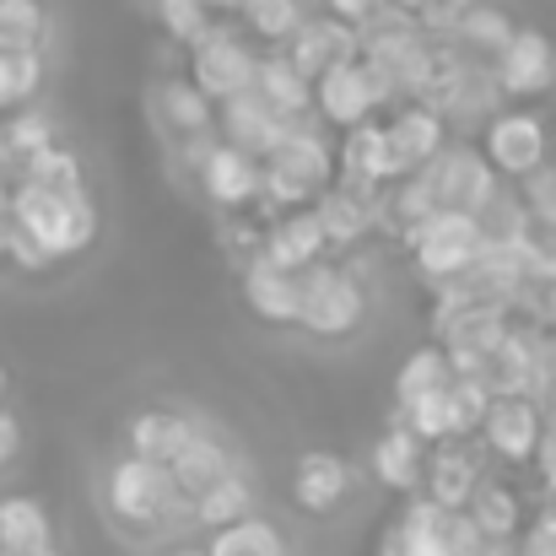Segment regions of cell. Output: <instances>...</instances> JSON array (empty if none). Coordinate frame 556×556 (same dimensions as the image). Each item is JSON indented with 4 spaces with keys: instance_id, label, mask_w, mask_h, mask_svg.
<instances>
[{
    "instance_id": "cell-32",
    "label": "cell",
    "mask_w": 556,
    "mask_h": 556,
    "mask_svg": "<svg viewBox=\"0 0 556 556\" xmlns=\"http://www.w3.org/2000/svg\"><path fill=\"white\" fill-rule=\"evenodd\" d=\"M448 378H454V368H448V352H443L438 341L416 346V352L394 368V410L410 405V400H421V394H432V389H443Z\"/></svg>"
},
{
    "instance_id": "cell-34",
    "label": "cell",
    "mask_w": 556,
    "mask_h": 556,
    "mask_svg": "<svg viewBox=\"0 0 556 556\" xmlns=\"http://www.w3.org/2000/svg\"><path fill=\"white\" fill-rule=\"evenodd\" d=\"M243 11V22H249V33L260 38V43H270V49H281L298 27H303V0H243L238 5Z\"/></svg>"
},
{
    "instance_id": "cell-48",
    "label": "cell",
    "mask_w": 556,
    "mask_h": 556,
    "mask_svg": "<svg viewBox=\"0 0 556 556\" xmlns=\"http://www.w3.org/2000/svg\"><path fill=\"white\" fill-rule=\"evenodd\" d=\"M552 389H556V346H552Z\"/></svg>"
},
{
    "instance_id": "cell-5",
    "label": "cell",
    "mask_w": 556,
    "mask_h": 556,
    "mask_svg": "<svg viewBox=\"0 0 556 556\" xmlns=\"http://www.w3.org/2000/svg\"><path fill=\"white\" fill-rule=\"evenodd\" d=\"M400 238H405V249H410L416 276H427L432 287L459 281V276L481 260V249H486L481 222H476L470 211H443V205H438L432 216H421L416 227H405Z\"/></svg>"
},
{
    "instance_id": "cell-13",
    "label": "cell",
    "mask_w": 556,
    "mask_h": 556,
    "mask_svg": "<svg viewBox=\"0 0 556 556\" xmlns=\"http://www.w3.org/2000/svg\"><path fill=\"white\" fill-rule=\"evenodd\" d=\"M481 476H486L481 443H476V438H443V443L427 448V459H421V486H416V492L432 497L438 508H465L470 492L481 486Z\"/></svg>"
},
{
    "instance_id": "cell-40",
    "label": "cell",
    "mask_w": 556,
    "mask_h": 556,
    "mask_svg": "<svg viewBox=\"0 0 556 556\" xmlns=\"http://www.w3.org/2000/svg\"><path fill=\"white\" fill-rule=\"evenodd\" d=\"M157 22H163V33H174L179 43H194V38L211 27V11H205V0H157Z\"/></svg>"
},
{
    "instance_id": "cell-12",
    "label": "cell",
    "mask_w": 556,
    "mask_h": 556,
    "mask_svg": "<svg viewBox=\"0 0 556 556\" xmlns=\"http://www.w3.org/2000/svg\"><path fill=\"white\" fill-rule=\"evenodd\" d=\"M492 76H497V92L514 98V103L546 98L556 87V43L535 27H514V38L492 60Z\"/></svg>"
},
{
    "instance_id": "cell-2",
    "label": "cell",
    "mask_w": 556,
    "mask_h": 556,
    "mask_svg": "<svg viewBox=\"0 0 556 556\" xmlns=\"http://www.w3.org/2000/svg\"><path fill=\"white\" fill-rule=\"evenodd\" d=\"M378 556H514L508 546L486 541L465 508H438L432 497L410 492L394 525H383Z\"/></svg>"
},
{
    "instance_id": "cell-29",
    "label": "cell",
    "mask_w": 556,
    "mask_h": 556,
    "mask_svg": "<svg viewBox=\"0 0 556 556\" xmlns=\"http://www.w3.org/2000/svg\"><path fill=\"white\" fill-rule=\"evenodd\" d=\"M205 556H287V535H281L270 519L243 514V519H232V525L211 530Z\"/></svg>"
},
{
    "instance_id": "cell-19",
    "label": "cell",
    "mask_w": 556,
    "mask_h": 556,
    "mask_svg": "<svg viewBox=\"0 0 556 556\" xmlns=\"http://www.w3.org/2000/svg\"><path fill=\"white\" fill-rule=\"evenodd\" d=\"M216 141H227V147H238V152H249L254 163L281 141V130L292 125V119H281V114H270L254 92H238V98H227V103H216Z\"/></svg>"
},
{
    "instance_id": "cell-38",
    "label": "cell",
    "mask_w": 556,
    "mask_h": 556,
    "mask_svg": "<svg viewBox=\"0 0 556 556\" xmlns=\"http://www.w3.org/2000/svg\"><path fill=\"white\" fill-rule=\"evenodd\" d=\"M525 185V216H530V227H556V163H541L530 179H519Z\"/></svg>"
},
{
    "instance_id": "cell-46",
    "label": "cell",
    "mask_w": 556,
    "mask_h": 556,
    "mask_svg": "<svg viewBox=\"0 0 556 556\" xmlns=\"http://www.w3.org/2000/svg\"><path fill=\"white\" fill-rule=\"evenodd\" d=\"M389 5H400V11H416V5H421V0H389Z\"/></svg>"
},
{
    "instance_id": "cell-22",
    "label": "cell",
    "mask_w": 556,
    "mask_h": 556,
    "mask_svg": "<svg viewBox=\"0 0 556 556\" xmlns=\"http://www.w3.org/2000/svg\"><path fill=\"white\" fill-rule=\"evenodd\" d=\"M336 179L357 189H383L394 179V163H389V141H383V119H363L352 130H341V147H336Z\"/></svg>"
},
{
    "instance_id": "cell-52",
    "label": "cell",
    "mask_w": 556,
    "mask_h": 556,
    "mask_svg": "<svg viewBox=\"0 0 556 556\" xmlns=\"http://www.w3.org/2000/svg\"><path fill=\"white\" fill-rule=\"evenodd\" d=\"M0 114H5V98H0Z\"/></svg>"
},
{
    "instance_id": "cell-42",
    "label": "cell",
    "mask_w": 556,
    "mask_h": 556,
    "mask_svg": "<svg viewBox=\"0 0 556 556\" xmlns=\"http://www.w3.org/2000/svg\"><path fill=\"white\" fill-rule=\"evenodd\" d=\"M16 448H22V427H16V416L0 405V465H11Z\"/></svg>"
},
{
    "instance_id": "cell-51",
    "label": "cell",
    "mask_w": 556,
    "mask_h": 556,
    "mask_svg": "<svg viewBox=\"0 0 556 556\" xmlns=\"http://www.w3.org/2000/svg\"><path fill=\"white\" fill-rule=\"evenodd\" d=\"M0 394H5V368H0Z\"/></svg>"
},
{
    "instance_id": "cell-21",
    "label": "cell",
    "mask_w": 556,
    "mask_h": 556,
    "mask_svg": "<svg viewBox=\"0 0 556 556\" xmlns=\"http://www.w3.org/2000/svg\"><path fill=\"white\" fill-rule=\"evenodd\" d=\"M232 470H238V465H232V448H227L211 427H200V421H194V432L179 443V454L168 459V476H174V486H179L185 503H194L205 486H216V481L232 476Z\"/></svg>"
},
{
    "instance_id": "cell-3",
    "label": "cell",
    "mask_w": 556,
    "mask_h": 556,
    "mask_svg": "<svg viewBox=\"0 0 556 556\" xmlns=\"http://www.w3.org/2000/svg\"><path fill=\"white\" fill-rule=\"evenodd\" d=\"M5 222L16 232H27L49 260H71L81 249H92L98 238V205L92 194H49V189H33V185H16L5 189Z\"/></svg>"
},
{
    "instance_id": "cell-33",
    "label": "cell",
    "mask_w": 556,
    "mask_h": 556,
    "mask_svg": "<svg viewBox=\"0 0 556 556\" xmlns=\"http://www.w3.org/2000/svg\"><path fill=\"white\" fill-rule=\"evenodd\" d=\"M254 508V486L232 470V476H222L216 486H205L194 503H189V514L205 525V530H222V525H232V519H243Z\"/></svg>"
},
{
    "instance_id": "cell-18",
    "label": "cell",
    "mask_w": 556,
    "mask_h": 556,
    "mask_svg": "<svg viewBox=\"0 0 556 556\" xmlns=\"http://www.w3.org/2000/svg\"><path fill=\"white\" fill-rule=\"evenodd\" d=\"M346 492H352V465H346L336 448H308V454H298V465H292V503H298L303 514L325 519V514H336V508L346 503Z\"/></svg>"
},
{
    "instance_id": "cell-16",
    "label": "cell",
    "mask_w": 556,
    "mask_h": 556,
    "mask_svg": "<svg viewBox=\"0 0 556 556\" xmlns=\"http://www.w3.org/2000/svg\"><path fill=\"white\" fill-rule=\"evenodd\" d=\"M194 168H200L205 200H216L222 211H249V205H260V163H254L249 152H238V147H227V141H211V147L194 157Z\"/></svg>"
},
{
    "instance_id": "cell-31",
    "label": "cell",
    "mask_w": 556,
    "mask_h": 556,
    "mask_svg": "<svg viewBox=\"0 0 556 556\" xmlns=\"http://www.w3.org/2000/svg\"><path fill=\"white\" fill-rule=\"evenodd\" d=\"M54 141V125H49V114H38L33 103H22V109H5L0 114V157H5V168L16 174L33 152H43Z\"/></svg>"
},
{
    "instance_id": "cell-30",
    "label": "cell",
    "mask_w": 556,
    "mask_h": 556,
    "mask_svg": "<svg viewBox=\"0 0 556 556\" xmlns=\"http://www.w3.org/2000/svg\"><path fill=\"white\" fill-rule=\"evenodd\" d=\"M16 179L33 189H49V194H81V189H87L81 157H76L71 147H60V141H49L43 152H33V157L16 168Z\"/></svg>"
},
{
    "instance_id": "cell-45",
    "label": "cell",
    "mask_w": 556,
    "mask_h": 556,
    "mask_svg": "<svg viewBox=\"0 0 556 556\" xmlns=\"http://www.w3.org/2000/svg\"><path fill=\"white\" fill-rule=\"evenodd\" d=\"M238 5H243V0H205V11H211V16H216V11H238Z\"/></svg>"
},
{
    "instance_id": "cell-50",
    "label": "cell",
    "mask_w": 556,
    "mask_h": 556,
    "mask_svg": "<svg viewBox=\"0 0 556 556\" xmlns=\"http://www.w3.org/2000/svg\"><path fill=\"white\" fill-rule=\"evenodd\" d=\"M168 556H205V552H168Z\"/></svg>"
},
{
    "instance_id": "cell-17",
    "label": "cell",
    "mask_w": 556,
    "mask_h": 556,
    "mask_svg": "<svg viewBox=\"0 0 556 556\" xmlns=\"http://www.w3.org/2000/svg\"><path fill=\"white\" fill-rule=\"evenodd\" d=\"M281 54L314 81L319 71H330V65H341V60H357V27L341 22V16H330V11L303 16V27L281 43Z\"/></svg>"
},
{
    "instance_id": "cell-27",
    "label": "cell",
    "mask_w": 556,
    "mask_h": 556,
    "mask_svg": "<svg viewBox=\"0 0 556 556\" xmlns=\"http://www.w3.org/2000/svg\"><path fill=\"white\" fill-rule=\"evenodd\" d=\"M38 546H54L49 508L38 497H27V492L0 497V556H22V552H38Z\"/></svg>"
},
{
    "instance_id": "cell-15",
    "label": "cell",
    "mask_w": 556,
    "mask_h": 556,
    "mask_svg": "<svg viewBox=\"0 0 556 556\" xmlns=\"http://www.w3.org/2000/svg\"><path fill=\"white\" fill-rule=\"evenodd\" d=\"M260 260L281 265V270H308L314 260H330V243H325V227L314 216V205H298V211H276L265 238L254 243Z\"/></svg>"
},
{
    "instance_id": "cell-37",
    "label": "cell",
    "mask_w": 556,
    "mask_h": 556,
    "mask_svg": "<svg viewBox=\"0 0 556 556\" xmlns=\"http://www.w3.org/2000/svg\"><path fill=\"white\" fill-rule=\"evenodd\" d=\"M43 92V49H11L0 54V98L5 109H22Z\"/></svg>"
},
{
    "instance_id": "cell-1",
    "label": "cell",
    "mask_w": 556,
    "mask_h": 556,
    "mask_svg": "<svg viewBox=\"0 0 556 556\" xmlns=\"http://www.w3.org/2000/svg\"><path fill=\"white\" fill-rule=\"evenodd\" d=\"M336 179V152H330V130L319 119H292L281 130V141L260 157V205L270 211H298L314 205V194Z\"/></svg>"
},
{
    "instance_id": "cell-35",
    "label": "cell",
    "mask_w": 556,
    "mask_h": 556,
    "mask_svg": "<svg viewBox=\"0 0 556 556\" xmlns=\"http://www.w3.org/2000/svg\"><path fill=\"white\" fill-rule=\"evenodd\" d=\"M43 38H49L43 0H0V54H11V49H43Z\"/></svg>"
},
{
    "instance_id": "cell-8",
    "label": "cell",
    "mask_w": 556,
    "mask_h": 556,
    "mask_svg": "<svg viewBox=\"0 0 556 556\" xmlns=\"http://www.w3.org/2000/svg\"><path fill=\"white\" fill-rule=\"evenodd\" d=\"M254 43H243L232 27H205L194 43H189V71L185 81L200 92V98H211V103H227V98H238V92H249V81H254Z\"/></svg>"
},
{
    "instance_id": "cell-43",
    "label": "cell",
    "mask_w": 556,
    "mask_h": 556,
    "mask_svg": "<svg viewBox=\"0 0 556 556\" xmlns=\"http://www.w3.org/2000/svg\"><path fill=\"white\" fill-rule=\"evenodd\" d=\"M541 325H552V330H556V281H546V287H541Z\"/></svg>"
},
{
    "instance_id": "cell-28",
    "label": "cell",
    "mask_w": 556,
    "mask_h": 556,
    "mask_svg": "<svg viewBox=\"0 0 556 556\" xmlns=\"http://www.w3.org/2000/svg\"><path fill=\"white\" fill-rule=\"evenodd\" d=\"M514 16L503 11V5H492V0H470L465 5V16H459V27H454V49L459 54H470V60H497V49L514 38Z\"/></svg>"
},
{
    "instance_id": "cell-24",
    "label": "cell",
    "mask_w": 556,
    "mask_h": 556,
    "mask_svg": "<svg viewBox=\"0 0 556 556\" xmlns=\"http://www.w3.org/2000/svg\"><path fill=\"white\" fill-rule=\"evenodd\" d=\"M243 303L260 325H276V330L298 325V270H281L254 254L243 265Z\"/></svg>"
},
{
    "instance_id": "cell-10",
    "label": "cell",
    "mask_w": 556,
    "mask_h": 556,
    "mask_svg": "<svg viewBox=\"0 0 556 556\" xmlns=\"http://www.w3.org/2000/svg\"><path fill=\"white\" fill-rule=\"evenodd\" d=\"M421 179H427L432 200H438L443 211H470V216L503 189V179L486 168V157H481L476 147H465V141H448V147L421 168Z\"/></svg>"
},
{
    "instance_id": "cell-25",
    "label": "cell",
    "mask_w": 556,
    "mask_h": 556,
    "mask_svg": "<svg viewBox=\"0 0 556 556\" xmlns=\"http://www.w3.org/2000/svg\"><path fill=\"white\" fill-rule=\"evenodd\" d=\"M465 514H470V525H476L486 541L514 546V535H519V525H525V497H519L503 476H481V486L470 492Z\"/></svg>"
},
{
    "instance_id": "cell-44",
    "label": "cell",
    "mask_w": 556,
    "mask_h": 556,
    "mask_svg": "<svg viewBox=\"0 0 556 556\" xmlns=\"http://www.w3.org/2000/svg\"><path fill=\"white\" fill-rule=\"evenodd\" d=\"M541 421H546V427H552V432H556V389H552V394H546V400H541Z\"/></svg>"
},
{
    "instance_id": "cell-23",
    "label": "cell",
    "mask_w": 556,
    "mask_h": 556,
    "mask_svg": "<svg viewBox=\"0 0 556 556\" xmlns=\"http://www.w3.org/2000/svg\"><path fill=\"white\" fill-rule=\"evenodd\" d=\"M249 92H254L270 114H281V119H303V114H314V81H308L281 49H270V54L254 60V81H249Z\"/></svg>"
},
{
    "instance_id": "cell-11",
    "label": "cell",
    "mask_w": 556,
    "mask_h": 556,
    "mask_svg": "<svg viewBox=\"0 0 556 556\" xmlns=\"http://www.w3.org/2000/svg\"><path fill=\"white\" fill-rule=\"evenodd\" d=\"M541 432H546V421H541V405H535V400H525V394H492V400H486V416H481V427H476V443H481L486 459L530 465Z\"/></svg>"
},
{
    "instance_id": "cell-41",
    "label": "cell",
    "mask_w": 556,
    "mask_h": 556,
    "mask_svg": "<svg viewBox=\"0 0 556 556\" xmlns=\"http://www.w3.org/2000/svg\"><path fill=\"white\" fill-rule=\"evenodd\" d=\"M378 5H383V0H325V11H330V16H341V22H352V27H357V22H368Z\"/></svg>"
},
{
    "instance_id": "cell-26",
    "label": "cell",
    "mask_w": 556,
    "mask_h": 556,
    "mask_svg": "<svg viewBox=\"0 0 556 556\" xmlns=\"http://www.w3.org/2000/svg\"><path fill=\"white\" fill-rule=\"evenodd\" d=\"M189 432H194V421H189L185 410L147 405V410H136V416H130L125 443H130V454H141V459H152V465H168V459L179 454V443H185Z\"/></svg>"
},
{
    "instance_id": "cell-36",
    "label": "cell",
    "mask_w": 556,
    "mask_h": 556,
    "mask_svg": "<svg viewBox=\"0 0 556 556\" xmlns=\"http://www.w3.org/2000/svg\"><path fill=\"white\" fill-rule=\"evenodd\" d=\"M157 103H163V119L174 125V136H179V141L205 136V130H211V119H216V103H211V98H200L189 81H168V87L157 92Z\"/></svg>"
},
{
    "instance_id": "cell-9",
    "label": "cell",
    "mask_w": 556,
    "mask_h": 556,
    "mask_svg": "<svg viewBox=\"0 0 556 556\" xmlns=\"http://www.w3.org/2000/svg\"><path fill=\"white\" fill-rule=\"evenodd\" d=\"M383 103L389 98H383L378 76L363 65V54L314 76V114H319L325 130H352V125L372 119V109H383Z\"/></svg>"
},
{
    "instance_id": "cell-20",
    "label": "cell",
    "mask_w": 556,
    "mask_h": 556,
    "mask_svg": "<svg viewBox=\"0 0 556 556\" xmlns=\"http://www.w3.org/2000/svg\"><path fill=\"white\" fill-rule=\"evenodd\" d=\"M421 459H427V443L400 416H389L383 432L372 438V476H378V486L394 492V497H410L421 486Z\"/></svg>"
},
{
    "instance_id": "cell-47",
    "label": "cell",
    "mask_w": 556,
    "mask_h": 556,
    "mask_svg": "<svg viewBox=\"0 0 556 556\" xmlns=\"http://www.w3.org/2000/svg\"><path fill=\"white\" fill-rule=\"evenodd\" d=\"M22 556H60L54 546H38V552H22Z\"/></svg>"
},
{
    "instance_id": "cell-39",
    "label": "cell",
    "mask_w": 556,
    "mask_h": 556,
    "mask_svg": "<svg viewBox=\"0 0 556 556\" xmlns=\"http://www.w3.org/2000/svg\"><path fill=\"white\" fill-rule=\"evenodd\" d=\"M519 260H525L530 287L556 281V227H530V232H525V243H519Z\"/></svg>"
},
{
    "instance_id": "cell-6",
    "label": "cell",
    "mask_w": 556,
    "mask_h": 556,
    "mask_svg": "<svg viewBox=\"0 0 556 556\" xmlns=\"http://www.w3.org/2000/svg\"><path fill=\"white\" fill-rule=\"evenodd\" d=\"M109 508L130 530H163V525H174V514L185 508V497H179L168 465H152L141 454H125L109 470Z\"/></svg>"
},
{
    "instance_id": "cell-7",
    "label": "cell",
    "mask_w": 556,
    "mask_h": 556,
    "mask_svg": "<svg viewBox=\"0 0 556 556\" xmlns=\"http://www.w3.org/2000/svg\"><path fill=\"white\" fill-rule=\"evenodd\" d=\"M486 168L497 179H530L541 163H552V130L535 109H497L481 125V147Z\"/></svg>"
},
{
    "instance_id": "cell-14",
    "label": "cell",
    "mask_w": 556,
    "mask_h": 556,
    "mask_svg": "<svg viewBox=\"0 0 556 556\" xmlns=\"http://www.w3.org/2000/svg\"><path fill=\"white\" fill-rule=\"evenodd\" d=\"M383 141H389V163H394V179L400 174H416L427 168L443 147H448V119L416 98H405L389 119H383Z\"/></svg>"
},
{
    "instance_id": "cell-4",
    "label": "cell",
    "mask_w": 556,
    "mask_h": 556,
    "mask_svg": "<svg viewBox=\"0 0 556 556\" xmlns=\"http://www.w3.org/2000/svg\"><path fill=\"white\" fill-rule=\"evenodd\" d=\"M368 319V287L336 265V260H314L308 270H298V325L319 341H346L357 336Z\"/></svg>"
},
{
    "instance_id": "cell-49",
    "label": "cell",
    "mask_w": 556,
    "mask_h": 556,
    "mask_svg": "<svg viewBox=\"0 0 556 556\" xmlns=\"http://www.w3.org/2000/svg\"><path fill=\"white\" fill-rule=\"evenodd\" d=\"M0 216H5V185H0Z\"/></svg>"
}]
</instances>
